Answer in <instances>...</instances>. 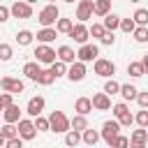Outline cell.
<instances>
[{
  "instance_id": "obj_6",
  "label": "cell",
  "mask_w": 148,
  "mask_h": 148,
  "mask_svg": "<svg viewBox=\"0 0 148 148\" xmlns=\"http://www.w3.org/2000/svg\"><path fill=\"white\" fill-rule=\"evenodd\" d=\"M120 134V125L116 123V120H106L104 125H102V132H99V139H104L109 146L113 143V139Z\"/></svg>"
},
{
  "instance_id": "obj_48",
  "label": "cell",
  "mask_w": 148,
  "mask_h": 148,
  "mask_svg": "<svg viewBox=\"0 0 148 148\" xmlns=\"http://www.w3.org/2000/svg\"><path fill=\"white\" fill-rule=\"evenodd\" d=\"M127 148H146V143H136V141H130Z\"/></svg>"
},
{
  "instance_id": "obj_14",
  "label": "cell",
  "mask_w": 148,
  "mask_h": 148,
  "mask_svg": "<svg viewBox=\"0 0 148 148\" xmlns=\"http://www.w3.org/2000/svg\"><path fill=\"white\" fill-rule=\"evenodd\" d=\"M90 104H92V109H97V111H106V109H111V97H106L104 92H97V95H92Z\"/></svg>"
},
{
  "instance_id": "obj_38",
  "label": "cell",
  "mask_w": 148,
  "mask_h": 148,
  "mask_svg": "<svg viewBox=\"0 0 148 148\" xmlns=\"http://www.w3.org/2000/svg\"><path fill=\"white\" fill-rule=\"evenodd\" d=\"M118 28H120L123 32H134V28H136V25H134V21H132V18H120V25H118Z\"/></svg>"
},
{
  "instance_id": "obj_29",
  "label": "cell",
  "mask_w": 148,
  "mask_h": 148,
  "mask_svg": "<svg viewBox=\"0 0 148 148\" xmlns=\"http://www.w3.org/2000/svg\"><path fill=\"white\" fill-rule=\"evenodd\" d=\"M127 74H130V76H134V79H139V76H143V74H146V69H143V65H141V62H130V65H127Z\"/></svg>"
},
{
  "instance_id": "obj_35",
  "label": "cell",
  "mask_w": 148,
  "mask_h": 148,
  "mask_svg": "<svg viewBox=\"0 0 148 148\" xmlns=\"http://www.w3.org/2000/svg\"><path fill=\"white\" fill-rule=\"evenodd\" d=\"M104 32H106V30L102 28V23H92V25L88 28V37H97V39H99Z\"/></svg>"
},
{
  "instance_id": "obj_24",
  "label": "cell",
  "mask_w": 148,
  "mask_h": 148,
  "mask_svg": "<svg viewBox=\"0 0 148 148\" xmlns=\"http://www.w3.org/2000/svg\"><path fill=\"white\" fill-rule=\"evenodd\" d=\"M118 25H120V18H118L116 14H106V16H104V23H102V28H104L106 32H113Z\"/></svg>"
},
{
  "instance_id": "obj_4",
  "label": "cell",
  "mask_w": 148,
  "mask_h": 148,
  "mask_svg": "<svg viewBox=\"0 0 148 148\" xmlns=\"http://www.w3.org/2000/svg\"><path fill=\"white\" fill-rule=\"evenodd\" d=\"M97 56H99V49L95 46V44H83L79 51H76V62H92V60H97Z\"/></svg>"
},
{
  "instance_id": "obj_16",
  "label": "cell",
  "mask_w": 148,
  "mask_h": 148,
  "mask_svg": "<svg viewBox=\"0 0 148 148\" xmlns=\"http://www.w3.org/2000/svg\"><path fill=\"white\" fill-rule=\"evenodd\" d=\"M25 111H28L32 118H37V116L44 111V97H39V95H37V97H30V102H28V109H25Z\"/></svg>"
},
{
  "instance_id": "obj_31",
  "label": "cell",
  "mask_w": 148,
  "mask_h": 148,
  "mask_svg": "<svg viewBox=\"0 0 148 148\" xmlns=\"http://www.w3.org/2000/svg\"><path fill=\"white\" fill-rule=\"evenodd\" d=\"M0 136H2L5 141H9V139H16V136H18V132H16V127H14V125H5V127L0 130Z\"/></svg>"
},
{
  "instance_id": "obj_15",
  "label": "cell",
  "mask_w": 148,
  "mask_h": 148,
  "mask_svg": "<svg viewBox=\"0 0 148 148\" xmlns=\"http://www.w3.org/2000/svg\"><path fill=\"white\" fill-rule=\"evenodd\" d=\"M2 116H5V125H14V123L21 120V109L16 104H12V106L2 109Z\"/></svg>"
},
{
  "instance_id": "obj_19",
  "label": "cell",
  "mask_w": 148,
  "mask_h": 148,
  "mask_svg": "<svg viewBox=\"0 0 148 148\" xmlns=\"http://www.w3.org/2000/svg\"><path fill=\"white\" fill-rule=\"evenodd\" d=\"M109 12H111V0H97V2H92V14L106 16Z\"/></svg>"
},
{
  "instance_id": "obj_5",
  "label": "cell",
  "mask_w": 148,
  "mask_h": 148,
  "mask_svg": "<svg viewBox=\"0 0 148 148\" xmlns=\"http://www.w3.org/2000/svg\"><path fill=\"white\" fill-rule=\"evenodd\" d=\"M16 132H18V139H21V141H32V139L37 136V130H35L32 120H25V118H21V120H18Z\"/></svg>"
},
{
  "instance_id": "obj_12",
  "label": "cell",
  "mask_w": 148,
  "mask_h": 148,
  "mask_svg": "<svg viewBox=\"0 0 148 148\" xmlns=\"http://www.w3.org/2000/svg\"><path fill=\"white\" fill-rule=\"evenodd\" d=\"M56 58H58L62 65H74V62H76V60H74V58H76V53H74V49H72V46H67V44H65V46H60V49L56 51Z\"/></svg>"
},
{
  "instance_id": "obj_32",
  "label": "cell",
  "mask_w": 148,
  "mask_h": 148,
  "mask_svg": "<svg viewBox=\"0 0 148 148\" xmlns=\"http://www.w3.org/2000/svg\"><path fill=\"white\" fill-rule=\"evenodd\" d=\"M49 72H51V74H53V76L58 79V76H62V74H67V65H62L60 60H56V62L51 65V69H49Z\"/></svg>"
},
{
  "instance_id": "obj_1",
  "label": "cell",
  "mask_w": 148,
  "mask_h": 148,
  "mask_svg": "<svg viewBox=\"0 0 148 148\" xmlns=\"http://www.w3.org/2000/svg\"><path fill=\"white\" fill-rule=\"evenodd\" d=\"M46 120H49V130H51V132H58V134L69 132V118H67L62 111H53Z\"/></svg>"
},
{
  "instance_id": "obj_26",
  "label": "cell",
  "mask_w": 148,
  "mask_h": 148,
  "mask_svg": "<svg viewBox=\"0 0 148 148\" xmlns=\"http://www.w3.org/2000/svg\"><path fill=\"white\" fill-rule=\"evenodd\" d=\"M118 92H120V95H123L125 99H130V102H132V99H136V95H139V90H136L134 86H130V83L120 86V90H118Z\"/></svg>"
},
{
  "instance_id": "obj_37",
  "label": "cell",
  "mask_w": 148,
  "mask_h": 148,
  "mask_svg": "<svg viewBox=\"0 0 148 148\" xmlns=\"http://www.w3.org/2000/svg\"><path fill=\"white\" fill-rule=\"evenodd\" d=\"M146 139H148V132L139 127V130H134V132H132V139H130V141H136V143H146Z\"/></svg>"
},
{
  "instance_id": "obj_28",
  "label": "cell",
  "mask_w": 148,
  "mask_h": 148,
  "mask_svg": "<svg viewBox=\"0 0 148 148\" xmlns=\"http://www.w3.org/2000/svg\"><path fill=\"white\" fill-rule=\"evenodd\" d=\"M72 18H58V23H56V32H65V35H69V30H72Z\"/></svg>"
},
{
  "instance_id": "obj_27",
  "label": "cell",
  "mask_w": 148,
  "mask_h": 148,
  "mask_svg": "<svg viewBox=\"0 0 148 148\" xmlns=\"http://www.w3.org/2000/svg\"><path fill=\"white\" fill-rule=\"evenodd\" d=\"M65 143H67L69 148H76V146L81 143V134H79V132H74V130L65 132Z\"/></svg>"
},
{
  "instance_id": "obj_42",
  "label": "cell",
  "mask_w": 148,
  "mask_h": 148,
  "mask_svg": "<svg viewBox=\"0 0 148 148\" xmlns=\"http://www.w3.org/2000/svg\"><path fill=\"white\" fill-rule=\"evenodd\" d=\"M134 120L139 123V127H141V130H146V127H148V111H139Z\"/></svg>"
},
{
  "instance_id": "obj_43",
  "label": "cell",
  "mask_w": 148,
  "mask_h": 148,
  "mask_svg": "<svg viewBox=\"0 0 148 148\" xmlns=\"http://www.w3.org/2000/svg\"><path fill=\"white\" fill-rule=\"evenodd\" d=\"M12 104H14V97H12L9 92H2V95H0V106L7 109V106H12Z\"/></svg>"
},
{
  "instance_id": "obj_10",
  "label": "cell",
  "mask_w": 148,
  "mask_h": 148,
  "mask_svg": "<svg viewBox=\"0 0 148 148\" xmlns=\"http://www.w3.org/2000/svg\"><path fill=\"white\" fill-rule=\"evenodd\" d=\"M0 88L5 90V92H9V95H14V92H23V81L21 79H12V76H2L0 79Z\"/></svg>"
},
{
  "instance_id": "obj_47",
  "label": "cell",
  "mask_w": 148,
  "mask_h": 148,
  "mask_svg": "<svg viewBox=\"0 0 148 148\" xmlns=\"http://www.w3.org/2000/svg\"><path fill=\"white\" fill-rule=\"evenodd\" d=\"M7 18H9V7L0 5V23H2V21H7Z\"/></svg>"
},
{
  "instance_id": "obj_7",
  "label": "cell",
  "mask_w": 148,
  "mask_h": 148,
  "mask_svg": "<svg viewBox=\"0 0 148 148\" xmlns=\"http://www.w3.org/2000/svg\"><path fill=\"white\" fill-rule=\"evenodd\" d=\"M35 58H37V65H39V62H42V65H53V62H56V51H53L51 46L39 44V46L35 49Z\"/></svg>"
},
{
  "instance_id": "obj_45",
  "label": "cell",
  "mask_w": 148,
  "mask_h": 148,
  "mask_svg": "<svg viewBox=\"0 0 148 148\" xmlns=\"http://www.w3.org/2000/svg\"><path fill=\"white\" fill-rule=\"evenodd\" d=\"M5 148H23V141L16 136V139H9V141H5Z\"/></svg>"
},
{
  "instance_id": "obj_3",
  "label": "cell",
  "mask_w": 148,
  "mask_h": 148,
  "mask_svg": "<svg viewBox=\"0 0 148 148\" xmlns=\"http://www.w3.org/2000/svg\"><path fill=\"white\" fill-rule=\"evenodd\" d=\"M113 116L118 118L116 123H118L120 127H130V125L134 123V116L130 113V109H127V104H125V102H120V104H116V106H113Z\"/></svg>"
},
{
  "instance_id": "obj_34",
  "label": "cell",
  "mask_w": 148,
  "mask_h": 148,
  "mask_svg": "<svg viewBox=\"0 0 148 148\" xmlns=\"http://www.w3.org/2000/svg\"><path fill=\"white\" fill-rule=\"evenodd\" d=\"M118 90H120V83H118V81L109 79V81L104 83V95H106V97H109V95H116Z\"/></svg>"
},
{
  "instance_id": "obj_39",
  "label": "cell",
  "mask_w": 148,
  "mask_h": 148,
  "mask_svg": "<svg viewBox=\"0 0 148 148\" xmlns=\"http://www.w3.org/2000/svg\"><path fill=\"white\" fill-rule=\"evenodd\" d=\"M32 125H35V130H37V132H49V120H46V118H42V116H37V120H35Z\"/></svg>"
},
{
  "instance_id": "obj_40",
  "label": "cell",
  "mask_w": 148,
  "mask_h": 148,
  "mask_svg": "<svg viewBox=\"0 0 148 148\" xmlns=\"http://www.w3.org/2000/svg\"><path fill=\"white\" fill-rule=\"evenodd\" d=\"M0 60H2V62L12 60V46H9V44H0Z\"/></svg>"
},
{
  "instance_id": "obj_8",
  "label": "cell",
  "mask_w": 148,
  "mask_h": 148,
  "mask_svg": "<svg viewBox=\"0 0 148 148\" xmlns=\"http://www.w3.org/2000/svg\"><path fill=\"white\" fill-rule=\"evenodd\" d=\"M95 74L97 76H104V79H111L116 74V65L111 60H106V58H97L95 60Z\"/></svg>"
},
{
  "instance_id": "obj_33",
  "label": "cell",
  "mask_w": 148,
  "mask_h": 148,
  "mask_svg": "<svg viewBox=\"0 0 148 148\" xmlns=\"http://www.w3.org/2000/svg\"><path fill=\"white\" fill-rule=\"evenodd\" d=\"M53 81H56V76H53L49 69H42V72H39V79H37V83H42V86H51Z\"/></svg>"
},
{
  "instance_id": "obj_46",
  "label": "cell",
  "mask_w": 148,
  "mask_h": 148,
  "mask_svg": "<svg viewBox=\"0 0 148 148\" xmlns=\"http://www.w3.org/2000/svg\"><path fill=\"white\" fill-rule=\"evenodd\" d=\"M136 102H139V106L146 109V106H148V92H139V95H136Z\"/></svg>"
},
{
  "instance_id": "obj_18",
  "label": "cell",
  "mask_w": 148,
  "mask_h": 148,
  "mask_svg": "<svg viewBox=\"0 0 148 148\" xmlns=\"http://www.w3.org/2000/svg\"><path fill=\"white\" fill-rule=\"evenodd\" d=\"M74 111H76V116H88V113L92 111L90 97H79V99L74 102Z\"/></svg>"
},
{
  "instance_id": "obj_9",
  "label": "cell",
  "mask_w": 148,
  "mask_h": 148,
  "mask_svg": "<svg viewBox=\"0 0 148 148\" xmlns=\"http://www.w3.org/2000/svg\"><path fill=\"white\" fill-rule=\"evenodd\" d=\"M9 16H14V18H30L32 16V5L18 0V2H14L9 7Z\"/></svg>"
},
{
  "instance_id": "obj_23",
  "label": "cell",
  "mask_w": 148,
  "mask_h": 148,
  "mask_svg": "<svg viewBox=\"0 0 148 148\" xmlns=\"http://www.w3.org/2000/svg\"><path fill=\"white\" fill-rule=\"evenodd\" d=\"M81 141H83V143H88V146H95V143L99 141V132L88 127V130H83V132H81Z\"/></svg>"
},
{
  "instance_id": "obj_41",
  "label": "cell",
  "mask_w": 148,
  "mask_h": 148,
  "mask_svg": "<svg viewBox=\"0 0 148 148\" xmlns=\"http://www.w3.org/2000/svg\"><path fill=\"white\" fill-rule=\"evenodd\" d=\"M127 146H130V139L123 136V134H118V136L113 139V143H111V148H127Z\"/></svg>"
},
{
  "instance_id": "obj_20",
  "label": "cell",
  "mask_w": 148,
  "mask_h": 148,
  "mask_svg": "<svg viewBox=\"0 0 148 148\" xmlns=\"http://www.w3.org/2000/svg\"><path fill=\"white\" fill-rule=\"evenodd\" d=\"M56 35H58V32H56L53 28H42V30L37 32V39H39V42H42L44 46H49V44H51V42L56 39Z\"/></svg>"
},
{
  "instance_id": "obj_49",
  "label": "cell",
  "mask_w": 148,
  "mask_h": 148,
  "mask_svg": "<svg viewBox=\"0 0 148 148\" xmlns=\"http://www.w3.org/2000/svg\"><path fill=\"white\" fill-rule=\"evenodd\" d=\"M2 146H5V139H2V136H0V148H2Z\"/></svg>"
},
{
  "instance_id": "obj_30",
  "label": "cell",
  "mask_w": 148,
  "mask_h": 148,
  "mask_svg": "<svg viewBox=\"0 0 148 148\" xmlns=\"http://www.w3.org/2000/svg\"><path fill=\"white\" fill-rule=\"evenodd\" d=\"M16 42H18L21 46H28V44L32 42V32H30V30H18V32H16Z\"/></svg>"
},
{
  "instance_id": "obj_17",
  "label": "cell",
  "mask_w": 148,
  "mask_h": 148,
  "mask_svg": "<svg viewBox=\"0 0 148 148\" xmlns=\"http://www.w3.org/2000/svg\"><path fill=\"white\" fill-rule=\"evenodd\" d=\"M86 76V65L83 62H74L69 69H67V79L69 81H81Z\"/></svg>"
},
{
  "instance_id": "obj_11",
  "label": "cell",
  "mask_w": 148,
  "mask_h": 148,
  "mask_svg": "<svg viewBox=\"0 0 148 148\" xmlns=\"http://www.w3.org/2000/svg\"><path fill=\"white\" fill-rule=\"evenodd\" d=\"M69 37L83 46V44H88V28H86L83 23H76V25H72V30H69Z\"/></svg>"
},
{
  "instance_id": "obj_44",
  "label": "cell",
  "mask_w": 148,
  "mask_h": 148,
  "mask_svg": "<svg viewBox=\"0 0 148 148\" xmlns=\"http://www.w3.org/2000/svg\"><path fill=\"white\" fill-rule=\"evenodd\" d=\"M99 42H102L104 46H111V44L116 42V37H113V32H104V35L99 37Z\"/></svg>"
},
{
  "instance_id": "obj_21",
  "label": "cell",
  "mask_w": 148,
  "mask_h": 148,
  "mask_svg": "<svg viewBox=\"0 0 148 148\" xmlns=\"http://www.w3.org/2000/svg\"><path fill=\"white\" fill-rule=\"evenodd\" d=\"M39 72H42V67H39L37 62H25V65H23V74H25L30 81H37V79H39Z\"/></svg>"
},
{
  "instance_id": "obj_36",
  "label": "cell",
  "mask_w": 148,
  "mask_h": 148,
  "mask_svg": "<svg viewBox=\"0 0 148 148\" xmlns=\"http://www.w3.org/2000/svg\"><path fill=\"white\" fill-rule=\"evenodd\" d=\"M134 39L139 44H146L148 42V28H134Z\"/></svg>"
},
{
  "instance_id": "obj_2",
  "label": "cell",
  "mask_w": 148,
  "mask_h": 148,
  "mask_svg": "<svg viewBox=\"0 0 148 148\" xmlns=\"http://www.w3.org/2000/svg\"><path fill=\"white\" fill-rule=\"evenodd\" d=\"M58 5H46L42 12H39V16H37V21L44 25V28H51L56 21H58Z\"/></svg>"
},
{
  "instance_id": "obj_25",
  "label": "cell",
  "mask_w": 148,
  "mask_h": 148,
  "mask_svg": "<svg viewBox=\"0 0 148 148\" xmlns=\"http://www.w3.org/2000/svg\"><path fill=\"white\" fill-rule=\"evenodd\" d=\"M132 21H134V25L139 23V28H146V23H148V9H143V7H141V9H136Z\"/></svg>"
},
{
  "instance_id": "obj_22",
  "label": "cell",
  "mask_w": 148,
  "mask_h": 148,
  "mask_svg": "<svg viewBox=\"0 0 148 148\" xmlns=\"http://www.w3.org/2000/svg\"><path fill=\"white\" fill-rule=\"evenodd\" d=\"M69 130H74V132H83V130H88V120H86V116H74L72 120H69Z\"/></svg>"
},
{
  "instance_id": "obj_50",
  "label": "cell",
  "mask_w": 148,
  "mask_h": 148,
  "mask_svg": "<svg viewBox=\"0 0 148 148\" xmlns=\"http://www.w3.org/2000/svg\"><path fill=\"white\" fill-rule=\"evenodd\" d=\"M0 111H2V106H0Z\"/></svg>"
},
{
  "instance_id": "obj_13",
  "label": "cell",
  "mask_w": 148,
  "mask_h": 148,
  "mask_svg": "<svg viewBox=\"0 0 148 148\" xmlns=\"http://www.w3.org/2000/svg\"><path fill=\"white\" fill-rule=\"evenodd\" d=\"M90 16H92V0H81L79 7H76V18L83 23V21H88Z\"/></svg>"
}]
</instances>
